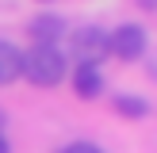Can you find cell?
<instances>
[{"label": "cell", "instance_id": "8992f818", "mask_svg": "<svg viewBox=\"0 0 157 153\" xmlns=\"http://www.w3.org/2000/svg\"><path fill=\"white\" fill-rule=\"evenodd\" d=\"M19 65H23V50H15L12 42H0V84L15 80L19 76Z\"/></svg>", "mask_w": 157, "mask_h": 153}, {"label": "cell", "instance_id": "277c9868", "mask_svg": "<svg viewBox=\"0 0 157 153\" xmlns=\"http://www.w3.org/2000/svg\"><path fill=\"white\" fill-rule=\"evenodd\" d=\"M27 31H31V42L35 46H58L61 38H65V19L61 15H35V19L27 23Z\"/></svg>", "mask_w": 157, "mask_h": 153}, {"label": "cell", "instance_id": "7a4b0ae2", "mask_svg": "<svg viewBox=\"0 0 157 153\" xmlns=\"http://www.w3.org/2000/svg\"><path fill=\"white\" fill-rule=\"evenodd\" d=\"M69 54L81 65H100L107 58V31H100L96 23H81L69 31Z\"/></svg>", "mask_w": 157, "mask_h": 153}, {"label": "cell", "instance_id": "9c48e42d", "mask_svg": "<svg viewBox=\"0 0 157 153\" xmlns=\"http://www.w3.org/2000/svg\"><path fill=\"white\" fill-rule=\"evenodd\" d=\"M0 153H12V145L4 142V134H0Z\"/></svg>", "mask_w": 157, "mask_h": 153}, {"label": "cell", "instance_id": "ba28073f", "mask_svg": "<svg viewBox=\"0 0 157 153\" xmlns=\"http://www.w3.org/2000/svg\"><path fill=\"white\" fill-rule=\"evenodd\" d=\"M61 153H104V149H100L96 142H73V145H65Z\"/></svg>", "mask_w": 157, "mask_h": 153}, {"label": "cell", "instance_id": "8fae6325", "mask_svg": "<svg viewBox=\"0 0 157 153\" xmlns=\"http://www.w3.org/2000/svg\"><path fill=\"white\" fill-rule=\"evenodd\" d=\"M0 126H4V111H0Z\"/></svg>", "mask_w": 157, "mask_h": 153}, {"label": "cell", "instance_id": "30bf717a", "mask_svg": "<svg viewBox=\"0 0 157 153\" xmlns=\"http://www.w3.org/2000/svg\"><path fill=\"white\" fill-rule=\"evenodd\" d=\"M138 4H142V8H153V0H138Z\"/></svg>", "mask_w": 157, "mask_h": 153}, {"label": "cell", "instance_id": "5b68a950", "mask_svg": "<svg viewBox=\"0 0 157 153\" xmlns=\"http://www.w3.org/2000/svg\"><path fill=\"white\" fill-rule=\"evenodd\" d=\"M73 92L81 99H96L100 92H104V73H100V65H77L73 69Z\"/></svg>", "mask_w": 157, "mask_h": 153}, {"label": "cell", "instance_id": "52a82bcc", "mask_svg": "<svg viewBox=\"0 0 157 153\" xmlns=\"http://www.w3.org/2000/svg\"><path fill=\"white\" fill-rule=\"evenodd\" d=\"M115 111L123 119H146L150 115V99L134 96V92H123V96H115Z\"/></svg>", "mask_w": 157, "mask_h": 153}, {"label": "cell", "instance_id": "6da1fadb", "mask_svg": "<svg viewBox=\"0 0 157 153\" xmlns=\"http://www.w3.org/2000/svg\"><path fill=\"white\" fill-rule=\"evenodd\" d=\"M65 65H69V58L58 50V46H31V50L23 54L19 76H27V80L38 84V88H54V84L65 76Z\"/></svg>", "mask_w": 157, "mask_h": 153}, {"label": "cell", "instance_id": "3957f363", "mask_svg": "<svg viewBox=\"0 0 157 153\" xmlns=\"http://www.w3.org/2000/svg\"><path fill=\"white\" fill-rule=\"evenodd\" d=\"M146 31L138 27V23H123V27H115L111 35H107V54H115V58L123 61H138L146 54Z\"/></svg>", "mask_w": 157, "mask_h": 153}]
</instances>
